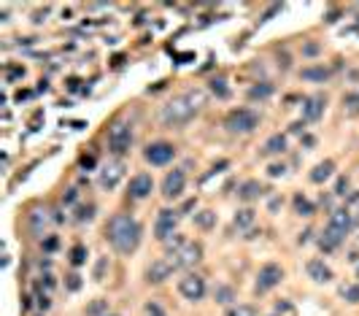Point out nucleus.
<instances>
[{"mask_svg":"<svg viewBox=\"0 0 359 316\" xmlns=\"http://www.w3.org/2000/svg\"><path fill=\"white\" fill-rule=\"evenodd\" d=\"M106 233H108L111 246L116 249V252H122V254L135 252L138 243H140V224H138L132 216H127V214L111 216V222H108V230H106Z\"/></svg>","mask_w":359,"mask_h":316,"instance_id":"1","label":"nucleus"},{"mask_svg":"<svg viewBox=\"0 0 359 316\" xmlns=\"http://www.w3.org/2000/svg\"><path fill=\"white\" fill-rule=\"evenodd\" d=\"M203 103H205V92L200 89H195V92H186V95H178V98H173L165 108H162V122L170 124V127H176V124H184L195 117L197 111L203 108Z\"/></svg>","mask_w":359,"mask_h":316,"instance_id":"2","label":"nucleus"},{"mask_svg":"<svg viewBox=\"0 0 359 316\" xmlns=\"http://www.w3.org/2000/svg\"><path fill=\"white\" fill-rule=\"evenodd\" d=\"M257 124H259V117L254 111L249 108H238V111H230L227 114V119H224V127L230 130V132H251V130H257Z\"/></svg>","mask_w":359,"mask_h":316,"instance_id":"3","label":"nucleus"},{"mask_svg":"<svg viewBox=\"0 0 359 316\" xmlns=\"http://www.w3.org/2000/svg\"><path fill=\"white\" fill-rule=\"evenodd\" d=\"M203 257V249H200V243H184V246H178L176 252H170L165 260L170 262V267L173 270H178V267H189V265H195L197 260Z\"/></svg>","mask_w":359,"mask_h":316,"instance_id":"4","label":"nucleus"},{"mask_svg":"<svg viewBox=\"0 0 359 316\" xmlns=\"http://www.w3.org/2000/svg\"><path fill=\"white\" fill-rule=\"evenodd\" d=\"M132 143V132H130V124L125 122H116L113 127L108 130V146L113 154H125Z\"/></svg>","mask_w":359,"mask_h":316,"instance_id":"5","label":"nucleus"},{"mask_svg":"<svg viewBox=\"0 0 359 316\" xmlns=\"http://www.w3.org/2000/svg\"><path fill=\"white\" fill-rule=\"evenodd\" d=\"M143 157H146V162H151V165H167V162L176 157V146L173 143H165V141L149 143Z\"/></svg>","mask_w":359,"mask_h":316,"instance_id":"6","label":"nucleus"},{"mask_svg":"<svg viewBox=\"0 0 359 316\" xmlns=\"http://www.w3.org/2000/svg\"><path fill=\"white\" fill-rule=\"evenodd\" d=\"M283 279V270L278 265H265L262 270H259V276H257V284H254V289H257V295H265V292H270L273 286H276L278 281Z\"/></svg>","mask_w":359,"mask_h":316,"instance_id":"7","label":"nucleus"},{"mask_svg":"<svg viewBox=\"0 0 359 316\" xmlns=\"http://www.w3.org/2000/svg\"><path fill=\"white\" fill-rule=\"evenodd\" d=\"M176 227H178V214L176 211H159V216H157V222H154V233L159 241H167L170 235H176Z\"/></svg>","mask_w":359,"mask_h":316,"instance_id":"8","label":"nucleus"},{"mask_svg":"<svg viewBox=\"0 0 359 316\" xmlns=\"http://www.w3.org/2000/svg\"><path fill=\"white\" fill-rule=\"evenodd\" d=\"M178 292L184 295L186 300H203V295H205V281L200 279V276H195V273H189L184 276L181 281H178Z\"/></svg>","mask_w":359,"mask_h":316,"instance_id":"9","label":"nucleus"},{"mask_svg":"<svg viewBox=\"0 0 359 316\" xmlns=\"http://www.w3.org/2000/svg\"><path fill=\"white\" fill-rule=\"evenodd\" d=\"M184 184H186V173H184V170H170V173L165 176V181H162V195L167 200H173V197H178L184 192Z\"/></svg>","mask_w":359,"mask_h":316,"instance_id":"10","label":"nucleus"},{"mask_svg":"<svg viewBox=\"0 0 359 316\" xmlns=\"http://www.w3.org/2000/svg\"><path fill=\"white\" fill-rule=\"evenodd\" d=\"M151 189H154V181H151L149 173H138V176H132L130 178V187H127V192L132 200H143L151 195Z\"/></svg>","mask_w":359,"mask_h":316,"instance_id":"11","label":"nucleus"},{"mask_svg":"<svg viewBox=\"0 0 359 316\" xmlns=\"http://www.w3.org/2000/svg\"><path fill=\"white\" fill-rule=\"evenodd\" d=\"M354 227V216L348 214V211L343 208V211H332L329 214V224H327V230H332V233H338L340 238H346V233Z\"/></svg>","mask_w":359,"mask_h":316,"instance_id":"12","label":"nucleus"},{"mask_svg":"<svg viewBox=\"0 0 359 316\" xmlns=\"http://www.w3.org/2000/svg\"><path fill=\"white\" fill-rule=\"evenodd\" d=\"M122 176H125V165H122V162H108V165L100 170V187L113 189L122 181Z\"/></svg>","mask_w":359,"mask_h":316,"instance_id":"13","label":"nucleus"},{"mask_svg":"<svg viewBox=\"0 0 359 316\" xmlns=\"http://www.w3.org/2000/svg\"><path fill=\"white\" fill-rule=\"evenodd\" d=\"M324 105H327L324 95H314V98H308L305 103H302V117H305L308 122L319 119V117H321V111H324Z\"/></svg>","mask_w":359,"mask_h":316,"instance_id":"14","label":"nucleus"},{"mask_svg":"<svg viewBox=\"0 0 359 316\" xmlns=\"http://www.w3.org/2000/svg\"><path fill=\"white\" fill-rule=\"evenodd\" d=\"M170 273H173L170 262H167V260H157V262H151V267L146 270V279H149L151 284H162Z\"/></svg>","mask_w":359,"mask_h":316,"instance_id":"15","label":"nucleus"},{"mask_svg":"<svg viewBox=\"0 0 359 316\" xmlns=\"http://www.w3.org/2000/svg\"><path fill=\"white\" fill-rule=\"evenodd\" d=\"M305 270H308V276L314 281H319V284H327L329 279H332V270L321 262V260H308V265H305Z\"/></svg>","mask_w":359,"mask_h":316,"instance_id":"16","label":"nucleus"},{"mask_svg":"<svg viewBox=\"0 0 359 316\" xmlns=\"http://www.w3.org/2000/svg\"><path fill=\"white\" fill-rule=\"evenodd\" d=\"M332 170H335V162H332V160H324L321 165L314 168V173H310V181H314V184H321V181H327L329 176H332Z\"/></svg>","mask_w":359,"mask_h":316,"instance_id":"17","label":"nucleus"},{"mask_svg":"<svg viewBox=\"0 0 359 316\" xmlns=\"http://www.w3.org/2000/svg\"><path fill=\"white\" fill-rule=\"evenodd\" d=\"M262 195V187H259V181H246V184L241 187V192H238V197L241 200H246V203H251V200H257Z\"/></svg>","mask_w":359,"mask_h":316,"instance_id":"18","label":"nucleus"},{"mask_svg":"<svg viewBox=\"0 0 359 316\" xmlns=\"http://www.w3.org/2000/svg\"><path fill=\"white\" fill-rule=\"evenodd\" d=\"M286 149V138L283 136H273V138H268V143H265V149H262V154H281V151Z\"/></svg>","mask_w":359,"mask_h":316,"instance_id":"19","label":"nucleus"},{"mask_svg":"<svg viewBox=\"0 0 359 316\" xmlns=\"http://www.w3.org/2000/svg\"><path fill=\"white\" fill-rule=\"evenodd\" d=\"M251 224H254V211L251 208H243V211L235 214V227H238V230H246V227H251Z\"/></svg>","mask_w":359,"mask_h":316,"instance_id":"20","label":"nucleus"},{"mask_svg":"<svg viewBox=\"0 0 359 316\" xmlns=\"http://www.w3.org/2000/svg\"><path fill=\"white\" fill-rule=\"evenodd\" d=\"M195 224L203 227V230L213 227L216 224V214H213V211H200V214H195Z\"/></svg>","mask_w":359,"mask_h":316,"instance_id":"21","label":"nucleus"},{"mask_svg":"<svg viewBox=\"0 0 359 316\" xmlns=\"http://www.w3.org/2000/svg\"><path fill=\"white\" fill-rule=\"evenodd\" d=\"M340 241H343V238H340L338 233H332V230H327V233H324V238L319 241V246L324 249V252H332V249H335Z\"/></svg>","mask_w":359,"mask_h":316,"instance_id":"22","label":"nucleus"},{"mask_svg":"<svg viewBox=\"0 0 359 316\" xmlns=\"http://www.w3.org/2000/svg\"><path fill=\"white\" fill-rule=\"evenodd\" d=\"M329 76L327 68H302V79H308V81H324Z\"/></svg>","mask_w":359,"mask_h":316,"instance_id":"23","label":"nucleus"},{"mask_svg":"<svg viewBox=\"0 0 359 316\" xmlns=\"http://www.w3.org/2000/svg\"><path fill=\"white\" fill-rule=\"evenodd\" d=\"M270 95H273V87H270V84H257V87L249 89V98H251V100H265V98H270Z\"/></svg>","mask_w":359,"mask_h":316,"instance_id":"24","label":"nucleus"},{"mask_svg":"<svg viewBox=\"0 0 359 316\" xmlns=\"http://www.w3.org/2000/svg\"><path fill=\"white\" fill-rule=\"evenodd\" d=\"M295 211H297L300 216H310V214H314V203L305 200L302 195H295Z\"/></svg>","mask_w":359,"mask_h":316,"instance_id":"25","label":"nucleus"},{"mask_svg":"<svg viewBox=\"0 0 359 316\" xmlns=\"http://www.w3.org/2000/svg\"><path fill=\"white\" fill-rule=\"evenodd\" d=\"M213 298H216V303H232L235 300V292L230 289V286H216Z\"/></svg>","mask_w":359,"mask_h":316,"instance_id":"26","label":"nucleus"},{"mask_svg":"<svg viewBox=\"0 0 359 316\" xmlns=\"http://www.w3.org/2000/svg\"><path fill=\"white\" fill-rule=\"evenodd\" d=\"M340 295L348 300V303H359V284H351V286H343Z\"/></svg>","mask_w":359,"mask_h":316,"instance_id":"27","label":"nucleus"},{"mask_svg":"<svg viewBox=\"0 0 359 316\" xmlns=\"http://www.w3.org/2000/svg\"><path fill=\"white\" fill-rule=\"evenodd\" d=\"M227 316H257V311L251 308V305H232Z\"/></svg>","mask_w":359,"mask_h":316,"instance_id":"28","label":"nucleus"},{"mask_svg":"<svg viewBox=\"0 0 359 316\" xmlns=\"http://www.w3.org/2000/svg\"><path fill=\"white\" fill-rule=\"evenodd\" d=\"M103 311H108V303H106V300H94L89 308H87L89 316H98V313H103Z\"/></svg>","mask_w":359,"mask_h":316,"instance_id":"29","label":"nucleus"},{"mask_svg":"<svg viewBox=\"0 0 359 316\" xmlns=\"http://www.w3.org/2000/svg\"><path fill=\"white\" fill-rule=\"evenodd\" d=\"M146 316H167L159 303H146Z\"/></svg>","mask_w":359,"mask_h":316,"instance_id":"30","label":"nucleus"},{"mask_svg":"<svg viewBox=\"0 0 359 316\" xmlns=\"http://www.w3.org/2000/svg\"><path fill=\"white\" fill-rule=\"evenodd\" d=\"M84 257H87L84 246H76V249H73V254H70V262H73V265H81V262H84Z\"/></svg>","mask_w":359,"mask_h":316,"instance_id":"31","label":"nucleus"},{"mask_svg":"<svg viewBox=\"0 0 359 316\" xmlns=\"http://www.w3.org/2000/svg\"><path fill=\"white\" fill-rule=\"evenodd\" d=\"M343 103H346L351 111H356V108H359V95H346V98H343Z\"/></svg>","mask_w":359,"mask_h":316,"instance_id":"32","label":"nucleus"},{"mask_svg":"<svg viewBox=\"0 0 359 316\" xmlns=\"http://www.w3.org/2000/svg\"><path fill=\"white\" fill-rule=\"evenodd\" d=\"M211 89L219 95V98H227V87H224V81H213L211 84Z\"/></svg>","mask_w":359,"mask_h":316,"instance_id":"33","label":"nucleus"},{"mask_svg":"<svg viewBox=\"0 0 359 316\" xmlns=\"http://www.w3.org/2000/svg\"><path fill=\"white\" fill-rule=\"evenodd\" d=\"M92 206H87V208H79V214H76V219H79V222H84V219H92Z\"/></svg>","mask_w":359,"mask_h":316,"instance_id":"34","label":"nucleus"},{"mask_svg":"<svg viewBox=\"0 0 359 316\" xmlns=\"http://www.w3.org/2000/svg\"><path fill=\"white\" fill-rule=\"evenodd\" d=\"M283 170H286L283 165H270V168H268V176H270V178H278V176H283Z\"/></svg>","mask_w":359,"mask_h":316,"instance_id":"35","label":"nucleus"},{"mask_svg":"<svg viewBox=\"0 0 359 316\" xmlns=\"http://www.w3.org/2000/svg\"><path fill=\"white\" fill-rule=\"evenodd\" d=\"M76 197H79V192H76V189H68V192H65V197H62V203H76Z\"/></svg>","mask_w":359,"mask_h":316,"instance_id":"36","label":"nucleus"},{"mask_svg":"<svg viewBox=\"0 0 359 316\" xmlns=\"http://www.w3.org/2000/svg\"><path fill=\"white\" fill-rule=\"evenodd\" d=\"M346 189H348V181H346V178H340V181H338V192H335V195H346Z\"/></svg>","mask_w":359,"mask_h":316,"instance_id":"37","label":"nucleus"},{"mask_svg":"<svg viewBox=\"0 0 359 316\" xmlns=\"http://www.w3.org/2000/svg\"><path fill=\"white\" fill-rule=\"evenodd\" d=\"M38 305L46 311V308H49V298H46V295H41V298H38Z\"/></svg>","mask_w":359,"mask_h":316,"instance_id":"38","label":"nucleus"},{"mask_svg":"<svg viewBox=\"0 0 359 316\" xmlns=\"http://www.w3.org/2000/svg\"><path fill=\"white\" fill-rule=\"evenodd\" d=\"M81 281H79V276H70V289H79Z\"/></svg>","mask_w":359,"mask_h":316,"instance_id":"39","label":"nucleus"},{"mask_svg":"<svg viewBox=\"0 0 359 316\" xmlns=\"http://www.w3.org/2000/svg\"><path fill=\"white\" fill-rule=\"evenodd\" d=\"M106 316H113V313H106Z\"/></svg>","mask_w":359,"mask_h":316,"instance_id":"40","label":"nucleus"}]
</instances>
